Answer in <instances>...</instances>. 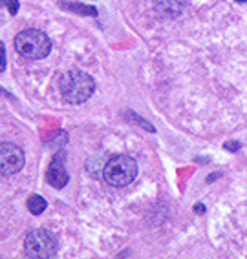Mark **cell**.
<instances>
[{
  "instance_id": "1",
  "label": "cell",
  "mask_w": 247,
  "mask_h": 259,
  "mask_svg": "<svg viewBox=\"0 0 247 259\" xmlns=\"http://www.w3.org/2000/svg\"><path fill=\"white\" fill-rule=\"evenodd\" d=\"M95 92V80L88 73L72 70L61 79V95L68 104H83Z\"/></svg>"
},
{
  "instance_id": "2",
  "label": "cell",
  "mask_w": 247,
  "mask_h": 259,
  "mask_svg": "<svg viewBox=\"0 0 247 259\" xmlns=\"http://www.w3.org/2000/svg\"><path fill=\"white\" fill-rule=\"evenodd\" d=\"M15 50L20 57L28 60H41L48 57L52 50V40L41 29H24L15 37Z\"/></svg>"
},
{
  "instance_id": "3",
  "label": "cell",
  "mask_w": 247,
  "mask_h": 259,
  "mask_svg": "<svg viewBox=\"0 0 247 259\" xmlns=\"http://www.w3.org/2000/svg\"><path fill=\"white\" fill-rule=\"evenodd\" d=\"M137 176V162L130 155H114L103 168V179L114 188L130 185Z\"/></svg>"
},
{
  "instance_id": "4",
  "label": "cell",
  "mask_w": 247,
  "mask_h": 259,
  "mask_svg": "<svg viewBox=\"0 0 247 259\" xmlns=\"http://www.w3.org/2000/svg\"><path fill=\"white\" fill-rule=\"evenodd\" d=\"M57 237L50 230L35 228L24 239V254L31 259H50L57 254Z\"/></svg>"
},
{
  "instance_id": "5",
  "label": "cell",
  "mask_w": 247,
  "mask_h": 259,
  "mask_svg": "<svg viewBox=\"0 0 247 259\" xmlns=\"http://www.w3.org/2000/svg\"><path fill=\"white\" fill-rule=\"evenodd\" d=\"M24 168V152L13 143H0V176H15Z\"/></svg>"
},
{
  "instance_id": "6",
  "label": "cell",
  "mask_w": 247,
  "mask_h": 259,
  "mask_svg": "<svg viewBox=\"0 0 247 259\" xmlns=\"http://www.w3.org/2000/svg\"><path fill=\"white\" fill-rule=\"evenodd\" d=\"M64 161H66V153L57 152L46 170V181L53 188H64L68 185V181H70V176H68V171H66L64 166Z\"/></svg>"
},
{
  "instance_id": "7",
  "label": "cell",
  "mask_w": 247,
  "mask_h": 259,
  "mask_svg": "<svg viewBox=\"0 0 247 259\" xmlns=\"http://www.w3.org/2000/svg\"><path fill=\"white\" fill-rule=\"evenodd\" d=\"M156 13L165 19H176L178 15L183 13L185 0H154Z\"/></svg>"
},
{
  "instance_id": "8",
  "label": "cell",
  "mask_w": 247,
  "mask_h": 259,
  "mask_svg": "<svg viewBox=\"0 0 247 259\" xmlns=\"http://www.w3.org/2000/svg\"><path fill=\"white\" fill-rule=\"evenodd\" d=\"M28 210L33 213V215H41L44 210H46V201H44V197H41V195H29L28 199Z\"/></svg>"
},
{
  "instance_id": "9",
  "label": "cell",
  "mask_w": 247,
  "mask_h": 259,
  "mask_svg": "<svg viewBox=\"0 0 247 259\" xmlns=\"http://www.w3.org/2000/svg\"><path fill=\"white\" fill-rule=\"evenodd\" d=\"M61 6H64L66 10L79 11V13H83V15H92V17L97 15V10H93V8H88V6H83V4H64V2H62Z\"/></svg>"
},
{
  "instance_id": "10",
  "label": "cell",
  "mask_w": 247,
  "mask_h": 259,
  "mask_svg": "<svg viewBox=\"0 0 247 259\" xmlns=\"http://www.w3.org/2000/svg\"><path fill=\"white\" fill-rule=\"evenodd\" d=\"M6 6H8V10H10L11 15H15L17 11H19V2H17V0H8Z\"/></svg>"
},
{
  "instance_id": "11",
  "label": "cell",
  "mask_w": 247,
  "mask_h": 259,
  "mask_svg": "<svg viewBox=\"0 0 247 259\" xmlns=\"http://www.w3.org/2000/svg\"><path fill=\"white\" fill-rule=\"evenodd\" d=\"M225 148H229V150H238V148H240V144H238V143H227V144H225Z\"/></svg>"
},
{
  "instance_id": "12",
  "label": "cell",
  "mask_w": 247,
  "mask_h": 259,
  "mask_svg": "<svg viewBox=\"0 0 247 259\" xmlns=\"http://www.w3.org/2000/svg\"><path fill=\"white\" fill-rule=\"evenodd\" d=\"M196 210H198V213H201V212H203V206H201V204H198V206H196Z\"/></svg>"
},
{
  "instance_id": "13",
  "label": "cell",
  "mask_w": 247,
  "mask_h": 259,
  "mask_svg": "<svg viewBox=\"0 0 247 259\" xmlns=\"http://www.w3.org/2000/svg\"><path fill=\"white\" fill-rule=\"evenodd\" d=\"M0 4H2V0H0Z\"/></svg>"
}]
</instances>
